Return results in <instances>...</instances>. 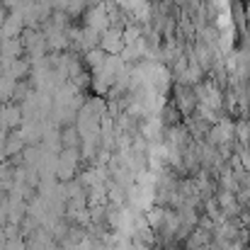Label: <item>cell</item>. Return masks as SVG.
Returning a JSON list of instances; mask_svg holds the SVG:
<instances>
[{
  "label": "cell",
  "mask_w": 250,
  "mask_h": 250,
  "mask_svg": "<svg viewBox=\"0 0 250 250\" xmlns=\"http://www.w3.org/2000/svg\"><path fill=\"white\" fill-rule=\"evenodd\" d=\"M85 24L90 27V29H95V32H104L107 29V24H109V15L104 12V7L100 5V7H95V10H90L87 15H85Z\"/></svg>",
  "instance_id": "cell-2"
},
{
  "label": "cell",
  "mask_w": 250,
  "mask_h": 250,
  "mask_svg": "<svg viewBox=\"0 0 250 250\" xmlns=\"http://www.w3.org/2000/svg\"><path fill=\"white\" fill-rule=\"evenodd\" d=\"M24 122V112L22 104H0V131H12L17 126H22Z\"/></svg>",
  "instance_id": "cell-1"
},
{
  "label": "cell",
  "mask_w": 250,
  "mask_h": 250,
  "mask_svg": "<svg viewBox=\"0 0 250 250\" xmlns=\"http://www.w3.org/2000/svg\"><path fill=\"white\" fill-rule=\"evenodd\" d=\"M100 44H102V51L117 54V51H122L124 39H122V34H119V32H114V29H104V32H102V37H100Z\"/></svg>",
  "instance_id": "cell-3"
},
{
  "label": "cell",
  "mask_w": 250,
  "mask_h": 250,
  "mask_svg": "<svg viewBox=\"0 0 250 250\" xmlns=\"http://www.w3.org/2000/svg\"><path fill=\"white\" fill-rule=\"evenodd\" d=\"M90 2H97V0H90Z\"/></svg>",
  "instance_id": "cell-4"
}]
</instances>
